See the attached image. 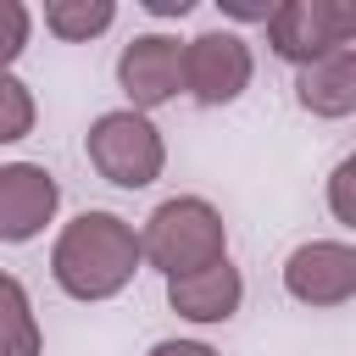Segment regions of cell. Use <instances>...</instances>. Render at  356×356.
I'll use <instances>...</instances> for the list:
<instances>
[{
	"instance_id": "obj_3",
	"label": "cell",
	"mask_w": 356,
	"mask_h": 356,
	"mask_svg": "<svg viewBox=\"0 0 356 356\" xmlns=\"http://www.w3.org/2000/svg\"><path fill=\"white\" fill-rule=\"evenodd\" d=\"M83 156H89V167L106 184H117V189H150L161 178V167H167V139H161V128L145 111L117 106V111H100L89 122Z\"/></svg>"
},
{
	"instance_id": "obj_12",
	"label": "cell",
	"mask_w": 356,
	"mask_h": 356,
	"mask_svg": "<svg viewBox=\"0 0 356 356\" xmlns=\"http://www.w3.org/2000/svg\"><path fill=\"white\" fill-rule=\"evenodd\" d=\"M117 22V0H50L44 6V28L67 44H89Z\"/></svg>"
},
{
	"instance_id": "obj_8",
	"label": "cell",
	"mask_w": 356,
	"mask_h": 356,
	"mask_svg": "<svg viewBox=\"0 0 356 356\" xmlns=\"http://www.w3.org/2000/svg\"><path fill=\"white\" fill-rule=\"evenodd\" d=\"M61 211V184L39 161H0V245L39 239Z\"/></svg>"
},
{
	"instance_id": "obj_2",
	"label": "cell",
	"mask_w": 356,
	"mask_h": 356,
	"mask_svg": "<svg viewBox=\"0 0 356 356\" xmlns=\"http://www.w3.org/2000/svg\"><path fill=\"white\" fill-rule=\"evenodd\" d=\"M222 256H228V222L206 195H172L139 228V261L156 267L161 278L200 273Z\"/></svg>"
},
{
	"instance_id": "obj_9",
	"label": "cell",
	"mask_w": 356,
	"mask_h": 356,
	"mask_svg": "<svg viewBox=\"0 0 356 356\" xmlns=\"http://www.w3.org/2000/svg\"><path fill=\"white\" fill-rule=\"evenodd\" d=\"M239 300H245V278H239V267H234L228 256L211 261V267H200V273L167 278V306H172L184 323H195V328L228 323V317L239 312Z\"/></svg>"
},
{
	"instance_id": "obj_10",
	"label": "cell",
	"mask_w": 356,
	"mask_h": 356,
	"mask_svg": "<svg viewBox=\"0 0 356 356\" xmlns=\"http://www.w3.org/2000/svg\"><path fill=\"white\" fill-rule=\"evenodd\" d=\"M295 100H300V111L328 117V122L350 117V111H356V44H345V50H334V56L300 67Z\"/></svg>"
},
{
	"instance_id": "obj_14",
	"label": "cell",
	"mask_w": 356,
	"mask_h": 356,
	"mask_svg": "<svg viewBox=\"0 0 356 356\" xmlns=\"http://www.w3.org/2000/svg\"><path fill=\"white\" fill-rule=\"evenodd\" d=\"M28 39H33V11L22 0H0V72H11L22 61Z\"/></svg>"
},
{
	"instance_id": "obj_11",
	"label": "cell",
	"mask_w": 356,
	"mask_h": 356,
	"mask_svg": "<svg viewBox=\"0 0 356 356\" xmlns=\"http://www.w3.org/2000/svg\"><path fill=\"white\" fill-rule=\"evenodd\" d=\"M0 356H44V334H39L33 295H28L22 278H11V273H0Z\"/></svg>"
},
{
	"instance_id": "obj_1",
	"label": "cell",
	"mask_w": 356,
	"mask_h": 356,
	"mask_svg": "<svg viewBox=\"0 0 356 356\" xmlns=\"http://www.w3.org/2000/svg\"><path fill=\"white\" fill-rule=\"evenodd\" d=\"M139 228L117 211H78L50 245V278L67 300H117L139 273Z\"/></svg>"
},
{
	"instance_id": "obj_15",
	"label": "cell",
	"mask_w": 356,
	"mask_h": 356,
	"mask_svg": "<svg viewBox=\"0 0 356 356\" xmlns=\"http://www.w3.org/2000/svg\"><path fill=\"white\" fill-rule=\"evenodd\" d=\"M328 211L339 228H356V156H345L328 172Z\"/></svg>"
},
{
	"instance_id": "obj_17",
	"label": "cell",
	"mask_w": 356,
	"mask_h": 356,
	"mask_svg": "<svg viewBox=\"0 0 356 356\" xmlns=\"http://www.w3.org/2000/svg\"><path fill=\"white\" fill-rule=\"evenodd\" d=\"M145 356H217L206 339H156Z\"/></svg>"
},
{
	"instance_id": "obj_7",
	"label": "cell",
	"mask_w": 356,
	"mask_h": 356,
	"mask_svg": "<svg viewBox=\"0 0 356 356\" xmlns=\"http://www.w3.org/2000/svg\"><path fill=\"white\" fill-rule=\"evenodd\" d=\"M284 295L300 306H345L356 295V245L306 239L284 256Z\"/></svg>"
},
{
	"instance_id": "obj_6",
	"label": "cell",
	"mask_w": 356,
	"mask_h": 356,
	"mask_svg": "<svg viewBox=\"0 0 356 356\" xmlns=\"http://www.w3.org/2000/svg\"><path fill=\"white\" fill-rule=\"evenodd\" d=\"M117 89L128 95V111H156L184 95V39L178 33H134L117 56Z\"/></svg>"
},
{
	"instance_id": "obj_18",
	"label": "cell",
	"mask_w": 356,
	"mask_h": 356,
	"mask_svg": "<svg viewBox=\"0 0 356 356\" xmlns=\"http://www.w3.org/2000/svg\"><path fill=\"white\" fill-rule=\"evenodd\" d=\"M145 11H150V17H189L195 0H145Z\"/></svg>"
},
{
	"instance_id": "obj_16",
	"label": "cell",
	"mask_w": 356,
	"mask_h": 356,
	"mask_svg": "<svg viewBox=\"0 0 356 356\" xmlns=\"http://www.w3.org/2000/svg\"><path fill=\"white\" fill-rule=\"evenodd\" d=\"M273 6H278V0H217V11H222V17H239V22H267Z\"/></svg>"
},
{
	"instance_id": "obj_13",
	"label": "cell",
	"mask_w": 356,
	"mask_h": 356,
	"mask_svg": "<svg viewBox=\"0 0 356 356\" xmlns=\"http://www.w3.org/2000/svg\"><path fill=\"white\" fill-rule=\"evenodd\" d=\"M33 122H39V100H33V89H28L17 72H0V145L28 139Z\"/></svg>"
},
{
	"instance_id": "obj_4",
	"label": "cell",
	"mask_w": 356,
	"mask_h": 356,
	"mask_svg": "<svg viewBox=\"0 0 356 356\" xmlns=\"http://www.w3.org/2000/svg\"><path fill=\"white\" fill-rule=\"evenodd\" d=\"M267 44L289 67H312L345 44H356V6L350 0H278L267 17Z\"/></svg>"
},
{
	"instance_id": "obj_5",
	"label": "cell",
	"mask_w": 356,
	"mask_h": 356,
	"mask_svg": "<svg viewBox=\"0 0 356 356\" xmlns=\"http://www.w3.org/2000/svg\"><path fill=\"white\" fill-rule=\"evenodd\" d=\"M256 78V56L245 33L234 28H206L184 39V95L195 106H234Z\"/></svg>"
}]
</instances>
